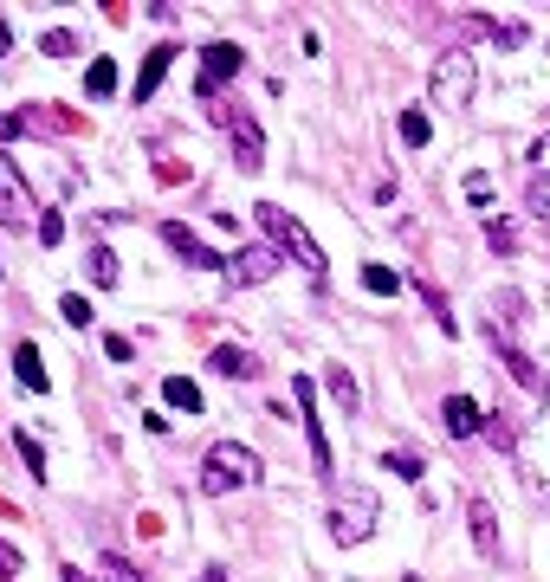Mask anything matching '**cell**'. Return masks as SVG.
<instances>
[{
  "label": "cell",
  "instance_id": "obj_1",
  "mask_svg": "<svg viewBox=\"0 0 550 582\" xmlns=\"http://www.w3.org/2000/svg\"><path fill=\"white\" fill-rule=\"evenodd\" d=\"M259 453L246 447V440H214L208 453H201V473H195V485H201V498H233V492H246V485H259Z\"/></svg>",
  "mask_w": 550,
  "mask_h": 582
},
{
  "label": "cell",
  "instance_id": "obj_2",
  "mask_svg": "<svg viewBox=\"0 0 550 582\" xmlns=\"http://www.w3.org/2000/svg\"><path fill=\"white\" fill-rule=\"evenodd\" d=\"M253 220H259V227H266V240L279 246V253L292 259V266L305 272V279H318V285H324L330 259H324V246H318V240H311V233H305V220H292V214H285L279 201H259V207H253Z\"/></svg>",
  "mask_w": 550,
  "mask_h": 582
},
{
  "label": "cell",
  "instance_id": "obj_3",
  "mask_svg": "<svg viewBox=\"0 0 550 582\" xmlns=\"http://www.w3.org/2000/svg\"><path fill=\"white\" fill-rule=\"evenodd\" d=\"M376 518H382V498L369 492V485H337L324 531H330V544L356 550V544H369V537H376Z\"/></svg>",
  "mask_w": 550,
  "mask_h": 582
},
{
  "label": "cell",
  "instance_id": "obj_4",
  "mask_svg": "<svg viewBox=\"0 0 550 582\" xmlns=\"http://www.w3.org/2000/svg\"><path fill=\"white\" fill-rule=\"evenodd\" d=\"M473 85H479L473 52H440L434 72H428V104H440V110H466V104H473Z\"/></svg>",
  "mask_w": 550,
  "mask_h": 582
},
{
  "label": "cell",
  "instance_id": "obj_5",
  "mask_svg": "<svg viewBox=\"0 0 550 582\" xmlns=\"http://www.w3.org/2000/svg\"><path fill=\"white\" fill-rule=\"evenodd\" d=\"M292 401L305 414V440H311V473L324 485H337V453H330V434H324V414H318V382L311 376H292Z\"/></svg>",
  "mask_w": 550,
  "mask_h": 582
},
{
  "label": "cell",
  "instance_id": "obj_6",
  "mask_svg": "<svg viewBox=\"0 0 550 582\" xmlns=\"http://www.w3.org/2000/svg\"><path fill=\"white\" fill-rule=\"evenodd\" d=\"M0 227H13V233H33L39 227V207H33V188H26V175H20V162L0 149Z\"/></svg>",
  "mask_w": 550,
  "mask_h": 582
},
{
  "label": "cell",
  "instance_id": "obj_7",
  "mask_svg": "<svg viewBox=\"0 0 550 582\" xmlns=\"http://www.w3.org/2000/svg\"><path fill=\"white\" fill-rule=\"evenodd\" d=\"M512 466H518V479L531 485V498H550V408H544L538 427H525V434H518Z\"/></svg>",
  "mask_w": 550,
  "mask_h": 582
},
{
  "label": "cell",
  "instance_id": "obj_8",
  "mask_svg": "<svg viewBox=\"0 0 550 582\" xmlns=\"http://www.w3.org/2000/svg\"><path fill=\"white\" fill-rule=\"evenodd\" d=\"M240 65H246V52L233 46V39H214V46H201L195 97H201V104H220V85H227V78H240Z\"/></svg>",
  "mask_w": 550,
  "mask_h": 582
},
{
  "label": "cell",
  "instance_id": "obj_9",
  "mask_svg": "<svg viewBox=\"0 0 550 582\" xmlns=\"http://www.w3.org/2000/svg\"><path fill=\"white\" fill-rule=\"evenodd\" d=\"M279 266H285L279 246H272V240H253V246H240V253H227V285H266Z\"/></svg>",
  "mask_w": 550,
  "mask_h": 582
},
{
  "label": "cell",
  "instance_id": "obj_10",
  "mask_svg": "<svg viewBox=\"0 0 550 582\" xmlns=\"http://www.w3.org/2000/svg\"><path fill=\"white\" fill-rule=\"evenodd\" d=\"M162 246H169L182 266H195V272H227V253H214L201 233H188L182 220H162Z\"/></svg>",
  "mask_w": 550,
  "mask_h": 582
},
{
  "label": "cell",
  "instance_id": "obj_11",
  "mask_svg": "<svg viewBox=\"0 0 550 582\" xmlns=\"http://www.w3.org/2000/svg\"><path fill=\"white\" fill-rule=\"evenodd\" d=\"M492 343H499V363H505V376H512L518 388H531V395H544V401H550V376H544V369L531 363V356L518 350L512 337H499V330H492Z\"/></svg>",
  "mask_w": 550,
  "mask_h": 582
},
{
  "label": "cell",
  "instance_id": "obj_12",
  "mask_svg": "<svg viewBox=\"0 0 550 582\" xmlns=\"http://www.w3.org/2000/svg\"><path fill=\"white\" fill-rule=\"evenodd\" d=\"M466 531H473V550H479V557H486V563H499V518H492V505H486V498H466Z\"/></svg>",
  "mask_w": 550,
  "mask_h": 582
},
{
  "label": "cell",
  "instance_id": "obj_13",
  "mask_svg": "<svg viewBox=\"0 0 550 582\" xmlns=\"http://www.w3.org/2000/svg\"><path fill=\"white\" fill-rule=\"evenodd\" d=\"M440 421H447V434H453V440L486 434V408H479L473 395H447V401H440Z\"/></svg>",
  "mask_w": 550,
  "mask_h": 582
},
{
  "label": "cell",
  "instance_id": "obj_14",
  "mask_svg": "<svg viewBox=\"0 0 550 582\" xmlns=\"http://www.w3.org/2000/svg\"><path fill=\"white\" fill-rule=\"evenodd\" d=\"M227 136H233V162H240V175H259V169H266V136H259L253 117H240Z\"/></svg>",
  "mask_w": 550,
  "mask_h": 582
},
{
  "label": "cell",
  "instance_id": "obj_15",
  "mask_svg": "<svg viewBox=\"0 0 550 582\" xmlns=\"http://www.w3.org/2000/svg\"><path fill=\"white\" fill-rule=\"evenodd\" d=\"M208 369H214L220 382H253V376H259V356L240 350V343H220V350L208 356Z\"/></svg>",
  "mask_w": 550,
  "mask_h": 582
},
{
  "label": "cell",
  "instance_id": "obj_16",
  "mask_svg": "<svg viewBox=\"0 0 550 582\" xmlns=\"http://www.w3.org/2000/svg\"><path fill=\"white\" fill-rule=\"evenodd\" d=\"M169 65H175V46H149L143 72H136V104H149V97H156V85L169 78Z\"/></svg>",
  "mask_w": 550,
  "mask_h": 582
},
{
  "label": "cell",
  "instance_id": "obj_17",
  "mask_svg": "<svg viewBox=\"0 0 550 582\" xmlns=\"http://www.w3.org/2000/svg\"><path fill=\"white\" fill-rule=\"evenodd\" d=\"M13 376H20V388H33V395H46V388H52V376H46V363H39V343H33V337L13 350Z\"/></svg>",
  "mask_w": 550,
  "mask_h": 582
},
{
  "label": "cell",
  "instance_id": "obj_18",
  "mask_svg": "<svg viewBox=\"0 0 550 582\" xmlns=\"http://www.w3.org/2000/svg\"><path fill=\"white\" fill-rule=\"evenodd\" d=\"M473 39H492V20L486 13H453L447 20V52H466Z\"/></svg>",
  "mask_w": 550,
  "mask_h": 582
},
{
  "label": "cell",
  "instance_id": "obj_19",
  "mask_svg": "<svg viewBox=\"0 0 550 582\" xmlns=\"http://www.w3.org/2000/svg\"><path fill=\"white\" fill-rule=\"evenodd\" d=\"M162 401H169L175 414H201V382H188V376H162Z\"/></svg>",
  "mask_w": 550,
  "mask_h": 582
},
{
  "label": "cell",
  "instance_id": "obj_20",
  "mask_svg": "<svg viewBox=\"0 0 550 582\" xmlns=\"http://www.w3.org/2000/svg\"><path fill=\"white\" fill-rule=\"evenodd\" d=\"M85 272H91V285H117L123 279V266H117V253H110V246H85Z\"/></svg>",
  "mask_w": 550,
  "mask_h": 582
},
{
  "label": "cell",
  "instance_id": "obj_21",
  "mask_svg": "<svg viewBox=\"0 0 550 582\" xmlns=\"http://www.w3.org/2000/svg\"><path fill=\"white\" fill-rule=\"evenodd\" d=\"M324 388H330V401H337L343 414H356V401H363V395H356V376H350L343 363H330V369H324Z\"/></svg>",
  "mask_w": 550,
  "mask_h": 582
},
{
  "label": "cell",
  "instance_id": "obj_22",
  "mask_svg": "<svg viewBox=\"0 0 550 582\" xmlns=\"http://www.w3.org/2000/svg\"><path fill=\"white\" fill-rule=\"evenodd\" d=\"M395 136H402L408 149H428V143H434V123H428V110H402V117H395Z\"/></svg>",
  "mask_w": 550,
  "mask_h": 582
},
{
  "label": "cell",
  "instance_id": "obj_23",
  "mask_svg": "<svg viewBox=\"0 0 550 582\" xmlns=\"http://www.w3.org/2000/svg\"><path fill=\"white\" fill-rule=\"evenodd\" d=\"M486 246H492V253H518V220L486 214Z\"/></svg>",
  "mask_w": 550,
  "mask_h": 582
},
{
  "label": "cell",
  "instance_id": "obj_24",
  "mask_svg": "<svg viewBox=\"0 0 550 582\" xmlns=\"http://www.w3.org/2000/svg\"><path fill=\"white\" fill-rule=\"evenodd\" d=\"M13 447H20V460H26V473H33V485L46 479V447H39L33 434H26V427H13Z\"/></svg>",
  "mask_w": 550,
  "mask_h": 582
},
{
  "label": "cell",
  "instance_id": "obj_25",
  "mask_svg": "<svg viewBox=\"0 0 550 582\" xmlns=\"http://www.w3.org/2000/svg\"><path fill=\"white\" fill-rule=\"evenodd\" d=\"M85 91L91 97H110V91H117V59H91L85 65Z\"/></svg>",
  "mask_w": 550,
  "mask_h": 582
},
{
  "label": "cell",
  "instance_id": "obj_26",
  "mask_svg": "<svg viewBox=\"0 0 550 582\" xmlns=\"http://www.w3.org/2000/svg\"><path fill=\"white\" fill-rule=\"evenodd\" d=\"M59 317H65V324H72V330H85V324H91V317H98V311H91V298H85V291H65V298H59Z\"/></svg>",
  "mask_w": 550,
  "mask_h": 582
},
{
  "label": "cell",
  "instance_id": "obj_27",
  "mask_svg": "<svg viewBox=\"0 0 550 582\" xmlns=\"http://www.w3.org/2000/svg\"><path fill=\"white\" fill-rule=\"evenodd\" d=\"M382 466H389L395 479H408V485H421V473H428V466H421V453H395V447L382 453Z\"/></svg>",
  "mask_w": 550,
  "mask_h": 582
},
{
  "label": "cell",
  "instance_id": "obj_28",
  "mask_svg": "<svg viewBox=\"0 0 550 582\" xmlns=\"http://www.w3.org/2000/svg\"><path fill=\"white\" fill-rule=\"evenodd\" d=\"M363 291H369V298H395V291H402V279H395L389 266H363Z\"/></svg>",
  "mask_w": 550,
  "mask_h": 582
},
{
  "label": "cell",
  "instance_id": "obj_29",
  "mask_svg": "<svg viewBox=\"0 0 550 582\" xmlns=\"http://www.w3.org/2000/svg\"><path fill=\"white\" fill-rule=\"evenodd\" d=\"M531 26L525 20H492V46H525Z\"/></svg>",
  "mask_w": 550,
  "mask_h": 582
},
{
  "label": "cell",
  "instance_id": "obj_30",
  "mask_svg": "<svg viewBox=\"0 0 550 582\" xmlns=\"http://www.w3.org/2000/svg\"><path fill=\"white\" fill-rule=\"evenodd\" d=\"M65 240V214L59 207H39V246H59Z\"/></svg>",
  "mask_w": 550,
  "mask_h": 582
},
{
  "label": "cell",
  "instance_id": "obj_31",
  "mask_svg": "<svg viewBox=\"0 0 550 582\" xmlns=\"http://www.w3.org/2000/svg\"><path fill=\"white\" fill-rule=\"evenodd\" d=\"M525 207H531V214H538L544 227H550V175H531V194H525Z\"/></svg>",
  "mask_w": 550,
  "mask_h": 582
},
{
  "label": "cell",
  "instance_id": "obj_32",
  "mask_svg": "<svg viewBox=\"0 0 550 582\" xmlns=\"http://www.w3.org/2000/svg\"><path fill=\"white\" fill-rule=\"evenodd\" d=\"M39 52H46V59H72L78 39H72V33H46V39H39Z\"/></svg>",
  "mask_w": 550,
  "mask_h": 582
},
{
  "label": "cell",
  "instance_id": "obj_33",
  "mask_svg": "<svg viewBox=\"0 0 550 582\" xmlns=\"http://www.w3.org/2000/svg\"><path fill=\"white\" fill-rule=\"evenodd\" d=\"M20 570H26V557L7 544V537H0V582H20Z\"/></svg>",
  "mask_w": 550,
  "mask_h": 582
},
{
  "label": "cell",
  "instance_id": "obj_34",
  "mask_svg": "<svg viewBox=\"0 0 550 582\" xmlns=\"http://www.w3.org/2000/svg\"><path fill=\"white\" fill-rule=\"evenodd\" d=\"M104 356H110V363H130V337H123V330H110V337H104Z\"/></svg>",
  "mask_w": 550,
  "mask_h": 582
},
{
  "label": "cell",
  "instance_id": "obj_35",
  "mask_svg": "<svg viewBox=\"0 0 550 582\" xmlns=\"http://www.w3.org/2000/svg\"><path fill=\"white\" fill-rule=\"evenodd\" d=\"M466 201H492V175H486V169L466 175Z\"/></svg>",
  "mask_w": 550,
  "mask_h": 582
},
{
  "label": "cell",
  "instance_id": "obj_36",
  "mask_svg": "<svg viewBox=\"0 0 550 582\" xmlns=\"http://www.w3.org/2000/svg\"><path fill=\"white\" fill-rule=\"evenodd\" d=\"M59 582H91V576L78 570V563H65V570H59Z\"/></svg>",
  "mask_w": 550,
  "mask_h": 582
},
{
  "label": "cell",
  "instance_id": "obj_37",
  "mask_svg": "<svg viewBox=\"0 0 550 582\" xmlns=\"http://www.w3.org/2000/svg\"><path fill=\"white\" fill-rule=\"evenodd\" d=\"M195 582H227V570H220V563H214V570H201Z\"/></svg>",
  "mask_w": 550,
  "mask_h": 582
},
{
  "label": "cell",
  "instance_id": "obj_38",
  "mask_svg": "<svg viewBox=\"0 0 550 582\" xmlns=\"http://www.w3.org/2000/svg\"><path fill=\"white\" fill-rule=\"evenodd\" d=\"M0 59H7V20H0Z\"/></svg>",
  "mask_w": 550,
  "mask_h": 582
},
{
  "label": "cell",
  "instance_id": "obj_39",
  "mask_svg": "<svg viewBox=\"0 0 550 582\" xmlns=\"http://www.w3.org/2000/svg\"><path fill=\"white\" fill-rule=\"evenodd\" d=\"M402 582H421V576H402Z\"/></svg>",
  "mask_w": 550,
  "mask_h": 582
},
{
  "label": "cell",
  "instance_id": "obj_40",
  "mask_svg": "<svg viewBox=\"0 0 550 582\" xmlns=\"http://www.w3.org/2000/svg\"><path fill=\"white\" fill-rule=\"evenodd\" d=\"M0 272H7V259H0Z\"/></svg>",
  "mask_w": 550,
  "mask_h": 582
},
{
  "label": "cell",
  "instance_id": "obj_41",
  "mask_svg": "<svg viewBox=\"0 0 550 582\" xmlns=\"http://www.w3.org/2000/svg\"><path fill=\"white\" fill-rule=\"evenodd\" d=\"M0 123H7V117H0Z\"/></svg>",
  "mask_w": 550,
  "mask_h": 582
}]
</instances>
